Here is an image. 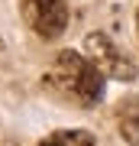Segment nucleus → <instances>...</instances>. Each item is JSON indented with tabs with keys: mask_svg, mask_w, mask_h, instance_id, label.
<instances>
[{
	"mask_svg": "<svg viewBox=\"0 0 139 146\" xmlns=\"http://www.w3.org/2000/svg\"><path fill=\"white\" fill-rule=\"evenodd\" d=\"M45 84L55 94L74 101V104H84V107L97 104L103 98V72L91 58L78 55L71 49H65V52L55 55L52 68L45 72Z\"/></svg>",
	"mask_w": 139,
	"mask_h": 146,
	"instance_id": "f257e3e1",
	"label": "nucleus"
},
{
	"mask_svg": "<svg viewBox=\"0 0 139 146\" xmlns=\"http://www.w3.org/2000/svg\"><path fill=\"white\" fill-rule=\"evenodd\" d=\"M84 49H88V58L107 75V78H117V81H133L136 78V65L129 62L103 33H91V36L84 39Z\"/></svg>",
	"mask_w": 139,
	"mask_h": 146,
	"instance_id": "f03ea898",
	"label": "nucleus"
},
{
	"mask_svg": "<svg viewBox=\"0 0 139 146\" xmlns=\"http://www.w3.org/2000/svg\"><path fill=\"white\" fill-rule=\"evenodd\" d=\"M23 16L32 26V33L42 39H58L68 29L65 0H23Z\"/></svg>",
	"mask_w": 139,
	"mask_h": 146,
	"instance_id": "7ed1b4c3",
	"label": "nucleus"
},
{
	"mask_svg": "<svg viewBox=\"0 0 139 146\" xmlns=\"http://www.w3.org/2000/svg\"><path fill=\"white\" fill-rule=\"evenodd\" d=\"M117 120H120V133L129 143H139V98H126L117 110Z\"/></svg>",
	"mask_w": 139,
	"mask_h": 146,
	"instance_id": "20e7f679",
	"label": "nucleus"
},
{
	"mask_svg": "<svg viewBox=\"0 0 139 146\" xmlns=\"http://www.w3.org/2000/svg\"><path fill=\"white\" fill-rule=\"evenodd\" d=\"M52 136L58 140V146H97L88 130H58V133H52Z\"/></svg>",
	"mask_w": 139,
	"mask_h": 146,
	"instance_id": "39448f33",
	"label": "nucleus"
},
{
	"mask_svg": "<svg viewBox=\"0 0 139 146\" xmlns=\"http://www.w3.org/2000/svg\"><path fill=\"white\" fill-rule=\"evenodd\" d=\"M39 146H58V140H55V136H49V140H42Z\"/></svg>",
	"mask_w": 139,
	"mask_h": 146,
	"instance_id": "423d86ee",
	"label": "nucleus"
},
{
	"mask_svg": "<svg viewBox=\"0 0 139 146\" xmlns=\"http://www.w3.org/2000/svg\"><path fill=\"white\" fill-rule=\"evenodd\" d=\"M136 26H139V16H136Z\"/></svg>",
	"mask_w": 139,
	"mask_h": 146,
	"instance_id": "0eeeda50",
	"label": "nucleus"
}]
</instances>
